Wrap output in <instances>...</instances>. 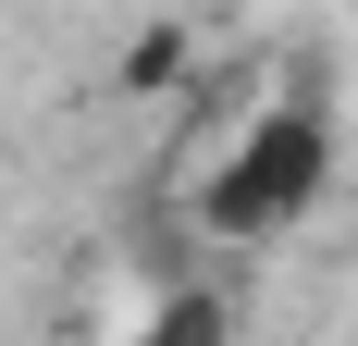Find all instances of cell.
I'll use <instances>...</instances> for the list:
<instances>
[{
	"label": "cell",
	"mask_w": 358,
	"mask_h": 346,
	"mask_svg": "<svg viewBox=\"0 0 358 346\" xmlns=\"http://www.w3.org/2000/svg\"><path fill=\"white\" fill-rule=\"evenodd\" d=\"M322 173H334V111L296 87V99H272L248 137L198 173V235H222V247L296 235V223H309V198H322Z\"/></svg>",
	"instance_id": "obj_1"
},
{
	"label": "cell",
	"mask_w": 358,
	"mask_h": 346,
	"mask_svg": "<svg viewBox=\"0 0 358 346\" xmlns=\"http://www.w3.org/2000/svg\"><path fill=\"white\" fill-rule=\"evenodd\" d=\"M124 346H222V297H161L148 334H124Z\"/></svg>",
	"instance_id": "obj_2"
}]
</instances>
